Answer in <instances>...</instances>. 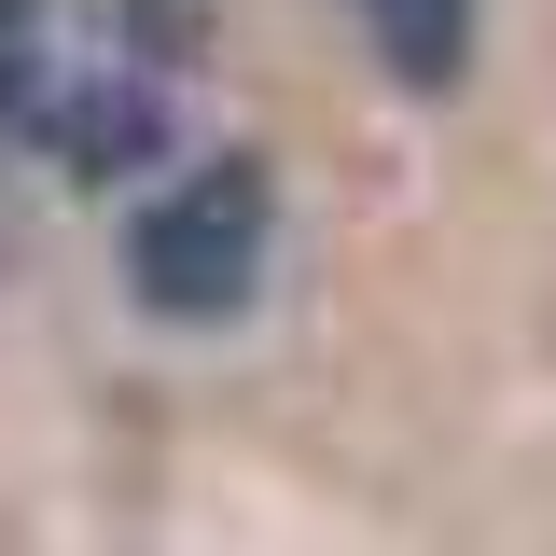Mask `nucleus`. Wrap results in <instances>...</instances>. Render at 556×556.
I'll list each match as a JSON object with an SVG mask.
<instances>
[{"mask_svg": "<svg viewBox=\"0 0 556 556\" xmlns=\"http://www.w3.org/2000/svg\"><path fill=\"white\" fill-rule=\"evenodd\" d=\"M265 251H278L265 153H208V167H181V181L126 223V292L153 320H237V306L265 292Z\"/></svg>", "mask_w": 556, "mask_h": 556, "instance_id": "f257e3e1", "label": "nucleus"}, {"mask_svg": "<svg viewBox=\"0 0 556 556\" xmlns=\"http://www.w3.org/2000/svg\"><path fill=\"white\" fill-rule=\"evenodd\" d=\"M14 139L56 153L70 181H112V167H153V153H167V112H153L139 84H70V98H28Z\"/></svg>", "mask_w": 556, "mask_h": 556, "instance_id": "f03ea898", "label": "nucleus"}, {"mask_svg": "<svg viewBox=\"0 0 556 556\" xmlns=\"http://www.w3.org/2000/svg\"><path fill=\"white\" fill-rule=\"evenodd\" d=\"M362 42H376V70H390V84L445 98V84L473 70V0H362Z\"/></svg>", "mask_w": 556, "mask_h": 556, "instance_id": "7ed1b4c3", "label": "nucleus"}, {"mask_svg": "<svg viewBox=\"0 0 556 556\" xmlns=\"http://www.w3.org/2000/svg\"><path fill=\"white\" fill-rule=\"evenodd\" d=\"M42 98V0H0V126Z\"/></svg>", "mask_w": 556, "mask_h": 556, "instance_id": "20e7f679", "label": "nucleus"}]
</instances>
